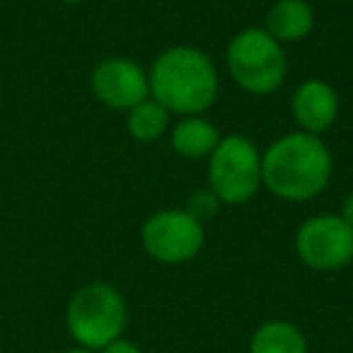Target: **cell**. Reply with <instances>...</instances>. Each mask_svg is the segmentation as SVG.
Returning <instances> with one entry per match:
<instances>
[{
  "mask_svg": "<svg viewBox=\"0 0 353 353\" xmlns=\"http://www.w3.org/2000/svg\"><path fill=\"white\" fill-rule=\"evenodd\" d=\"M63 3H70V6H78V3H85V0H63Z\"/></svg>",
  "mask_w": 353,
  "mask_h": 353,
  "instance_id": "cell-18",
  "label": "cell"
},
{
  "mask_svg": "<svg viewBox=\"0 0 353 353\" xmlns=\"http://www.w3.org/2000/svg\"><path fill=\"white\" fill-rule=\"evenodd\" d=\"M341 221L346 223V225L353 228V192L348 194V196L343 199V203H341Z\"/></svg>",
  "mask_w": 353,
  "mask_h": 353,
  "instance_id": "cell-16",
  "label": "cell"
},
{
  "mask_svg": "<svg viewBox=\"0 0 353 353\" xmlns=\"http://www.w3.org/2000/svg\"><path fill=\"white\" fill-rule=\"evenodd\" d=\"M63 353H97V351H90V348H83V346H75V348H68Z\"/></svg>",
  "mask_w": 353,
  "mask_h": 353,
  "instance_id": "cell-17",
  "label": "cell"
},
{
  "mask_svg": "<svg viewBox=\"0 0 353 353\" xmlns=\"http://www.w3.org/2000/svg\"><path fill=\"white\" fill-rule=\"evenodd\" d=\"M143 250L160 264H187L203 250V223L182 208L152 213L141 230Z\"/></svg>",
  "mask_w": 353,
  "mask_h": 353,
  "instance_id": "cell-6",
  "label": "cell"
},
{
  "mask_svg": "<svg viewBox=\"0 0 353 353\" xmlns=\"http://www.w3.org/2000/svg\"><path fill=\"white\" fill-rule=\"evenodd\" d=\"M170 141L176 155L189 157V160H201V157H211V152L221 143V133L208 119L199 114V117H184L176 123L172 128Z\"/></svg>",
  "mask_w": 353,
  "mask_h": 353,
  "instance_id": "cell-11",
  "label": "cell"
},
{
  "mask_svg": "<svg viewBox=\"0 0 353 353\" xmlns=\"http://www.w3.org/2000/svg\"><path fill=\"white\" fill-rule=\"evenodd\" d=\"M170 126V112L162 107L157 99L148 97L141 104L128 109L126 128L133 141L138 143H155L162 138V133Z\"/></svg>",
  "mask_w": 353,
  "mask_h": 353,
  "instance_id": "cell-13",
  "label": "cell"
},
{
  "mask_svg": "<svg viewBox=\"0 0 353 353\" xmlns=\"http://www.w3.org/2000/svg\"><path fill=\"white\" fill-rule=\"evenodd\" d=\"M218 206H221V199H218L211 189H199V192H194L192 196H189L184 211H187L189 216L196 218V221L203 223V221H208V218L216 216Z\"/></svg>",
  "mask_w": 353,
  "mask_h": 353,
  "instance_id": "cell-14",
  "label": "cell"
},
{
  "mask_svg": "<svg viewBox=\"0 0 353 353\" xmlns=\"http://www.w3.org/2000/svg\"><path fill=\"white\" fill-rule=\"evenodd\" d=\"M266 32L279 44L303 41L314 30V10L307 0H279L266 15Z\"/></svg>",
  "mask_w": 353,
  "mask_h": 353,
  "instance_id": "cell-10",
  "label": "cell"
},
{
  "mask_svg": "<svg viewBox=\"0 0 353 353\" xmlns=\"http://www.w3.org/2000/svg\"><path fill=\"white\" fill-rule=\"evenodd\" d=\"M126 324V300L114 285L88 283L70 295L65 307V327L78 346L102 351L123 336Z\"/></svg>",
  "mask_w": 353,
  "mask_h": 353,
  "instance_id": "cell-3",
  "label": "cell"
},
{
  "mask_svg": "<svg viewBox=\"0 0 353 353\" xmlns=\"http://www.w3.org/2000/svg\"><path fill=\"white\" fill-rule=\"evenodd\" d=\"M225 61L232 80L250 94L276 92L288 70L283 46L259 27L237 32L228 44Z\"/></svg>",
  "mask_w": 353,
  "mask_h": 353,
  "instance_id": "cell-4",
  "label": "cell"
},
{
  "mask_svg": "<svg viewBox=\"0 0 353 353\" xmlns=\"http://www.w3.org/2000/svg\"><path fill=\"white\" fill-rule=\"evenodd\" d=\"M332 179V152L319 136L285 133L261 152V184L283 201H310Z\"/></svg>",
  "mask_w": 353,
  "mask_h": 353,
  "instance_id": "cell-1",
  "label": "cell"
},
{
  "mask_svg": "<svg viewBox=\"0 0 353 353\" xmlns=\"http://www.w3.org/2000/svg\"><path fill=\"white\" fill-rule=\"evenodd\" d=\"M250 353H307V341L293 322L271 319L252 334Z\"/></svg>",
  "mask_w": 353,
  "mask_h": 353,
  "instance_id": "cell-12",
  "label": "cell"
},
{
  "mask_svg": "<svg viewBox=\"0 0 353 353\" xmlns=\"http://www.w3.org/2000/svg\"><path fill=\"white\" fill-rule=\"evenodd\" d=\"M295 252L314 271H339L353 261V228L341 216H312L298 228Z\"/></svg>",
  "mask_w": 353,
  "mask_h": 353,
  "instance_id": "cell-7",
  "label": "cell"
},
{
  "mask_svg": "<svg viewBox=\"0 0 353 353\" xmlns=\"http://www.w3.org/2000/svg\"><path fill=\"white\" fill-rule=\"evenodd\" d=\"M150 97L170 114L199 117L218 97V70L206 51L172 46L162 51L148 73Z\"/></svg>",
  "mask_w": 353,
  "mask_h": 353,
  "instance_id": "cell-2",
  "label": "cell"
},
{
  "mask_svg": "<svg viewBox=\"0 0 353 353\" xmlns=\"http://www.w3.org/2000/svg\"><path fill=\"white\" fill-rule=\"evenodd\" d=\"M290 112L300 131L319 136L339 117V94L327 80H305L290 99Z\"/></svg>",
  "mask_w": 353,
  "mask_h": 353,
  "instance_id": "cell-9",
  "label": "cell"
},
{
  "mask_svg": "<svg viewBox=\"0 0 353 353\" xmlns=\"http://www.w3.org/2000/svg\"><path fill=\"white\" fill-rule=\"evenodd\" d=\"M208 182L221 203H247L261 184V152L250 138L232 133L223 136L208 157Z\"/></svg>",
  "mask_w": 353,
  "mask_h": 353,
  "instance_id": "cell-5",
  "label": "cell"
},
{
  "mask_svg": "<svg viewBox=\"0 0 353 353\" xmlns=\"http://www.w3.org/2000/svg\"><path fill=\"white\" fill-rule=\"evenodd\" d=\"M90 83L99 102L112 109H121V112H128L131 107L150 97L148 73L126 56H112L97 63Z\"/></svg>",
  "mask_w": 353,
  "mask_h": 353,
  "instance_id": "cell-8",
  "label": "cell"
},
{
  "mask_svg": "<svg viewBox=\"0 0 353 353\" xmlns=\"http://www.w3.org/2000/svg\"><path fill=\"white\" fill-rule=\"evenodd\" d=\"M97 353H143V351L133 341H128V339L121 336V339H117V341L109 343V346H104L102 351H97Z\"/></svg>",
  "mask_w": 353,
  "mask_h": 353,
  "instance_id": "cell-15",
  "label": "cell"
}]
</instances>
